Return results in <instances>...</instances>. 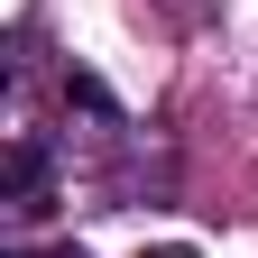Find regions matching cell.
<instances>
[{"label": "cell", "mask_w": 258, "mask_h": 258, "mask_svg": "<svg viewBox=\"0 0 258 258\" xmlns=\"http://www.w3.org/2000/svg\"><path fill=\"white\" fill-rule=\"evenodd\" d=\"M10 258H83V249H74V240H64V249H10Z\"/></svg>", "instance_id": "7a4b0ae2"}, {"label": "cell", "mask_w": 258, "mask_h": 258, "mask_svg": "<svg viewBox=\"0 0 258 258\" xmlns=\"http://www.w3.org/2000/svg\"><path fill=\"white\" fill-rule=\"evenodd\" d=\"M10 212H19V221L55 212V148L37 139V129H19V139H10Z\"/></svg>", "instance_id": "6da1fadb"}, {"label": "cell", "mask_w": 258, "mask_h": 258, "mask_svg": "<svg viewBox=\"0 0 258 258\" xmlns=\"http://www.w3.org/2000/svg\"><path fill=\"white\" fill-rule=\"evenodd\" d=\"M148 258H194V249H148Z\"/></svg>", "instance_id": "3957f363"}]
</instances>
